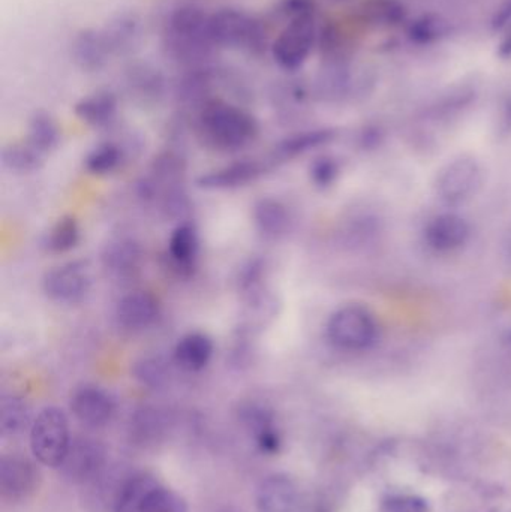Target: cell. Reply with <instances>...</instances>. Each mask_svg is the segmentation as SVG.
<instances>
[{"instance_id": "cell-1", "label": "cell", "mask_w": 511, "mask_h": 512, "mask_svg": "<svg viewBox=\"0 0 511 512\" xmlns=\"http://www.w3.org/2000/svg\"><path fill=\"white\" fill-rule=\"evenodd\" d=\"M210 14L198 5H180L162 30V51L183 68L210 65L219 48L210 35Z\"/></svg>"}, {"instance_id": "cell-2", "label": "cell", "mask_w": 511, "mask_h": 512, "mask_svg": "<svg viewBox=\"0 0 511 512\" xmlns=\"http://www.w3.org/2000/svg\"><path fill=\"white\" fill-rule=\"evenodd\" d=\"M194 125L201 144L222 153L239 152L260 135V123L249 111L221 98L195 111Z\"/></svg>"}, {"instance_id": "cell-3", "label": "cell", "mask_w": 511, "mask_h": 512, "mask_svg": "<svg viewBox=\"0 0 511 512\" xmlns=\"http://www.w3.org/2000/svg\"><path fill=\"white\" fill-rule=\"evenodd\" d=\"M210 35L219 50L260 56L269 45L263 21L239 8H221L210 14Z\"/></svg>"}, {"instance_id": "cell-4", "label": "cell", "mask_w": 511, "mask_h": 512, "mask_svg": "<svg viewBox=\"0 0 511 512\" xmlns=\"http://www.w3.org/2000/svg\"><path fill=\"white\" fill-rule=\"evenodd\" d=\"M327 339L345 352H362L378 339L374 313L360 304H347L332 313L326 327Z\"/></svg>"}, {"instance_id": "cell-5", "label": "cell", "mask_w": 511, "mask_h": 512, "mask_svg": "<svg viewBox=\"0 0 511 512\" xmlns=\"http://www.w3.org/2000/svg\"><path fill=\"white\" fill-rule=\"evenodd\" d=\"M69 424L62 409H42L30 427V450L41 465L59 468L68 453Z\"/></svg>"}, {"instance_id": "cell-6", "label": "cell", "mask_w": 511, "mask_h": 512, "mask_svg": "<svg viewBox=\"0 0 511 512\" xmlns=\"http://www.w3.org/2000/svg\"><path fill=\"white\" fill-rule=\"evenodd\" d=\"M483 185V168L473 156H458L447 162L435 179V194L441 203L456 207L473 200Z\"/></svg>"}, {"instance_id": "cell-7", "label": "cell", "mask_w": 511, "mask_h": 512, "mask_svg": "<svg viewBox=\"0 0 511 512\" xmlns=\"http://www.w3.org/2000/svg\"><path fill=\"white\" fill-rule=\"evenodd\" d=\"M317 39L318 27L315 18L288 21L270 44V53L279 68L294 72L308 62L312 51L317 47Z\"/></svg>"}, {"instance_id": "cell-8", "label": "cell", "mask_w": 511, "mask_h": 512, "mask_svg": "<svg viewBox=\"0 0 511 512\" xmlns=\"http://www.w3.org/2000/svg\"><path fill=\"white\" fill-rule=\"evenodd\" d=\"M92 277L86 261H69L44 274L42 289L50 300L77 304L89 294Z\"/></svg>"}, {"instance_id": "cell-9", "label": "cell", "mask_w": 511, "mask_h": 512, "mask_svg": "<svg viewBox=\"0 0 511 512\" xmlns=\"http://www.w3.org/2000/svg\"><path fill=\"white\" fill-rule=\"evenodd\" d=\"M107 451L104 445L92 438H75L59 466L63 478L69 483L89 484L105 471Z\"/></svg>"}, {"instance_id": "cell-10", "label": "cell", "mask_w": 511, "mask_h": 512, "mask_svg": "<svg viewBox=\"0 0 511 512\" xmlns=\"http://www.w3.org/2000/svg\"><path fill=\"white\" fill-rule=\"evenodd\" d=\"M471 239V225L458 213H440L429 219L423 230L425 245L435 254H455Z\"/></svg>"}, {"instance_id": "cell-11", "label": "cell", "mask_w": 511, "mask_h": 512, "mask_svg": "<svg viewBox=\"0 0 511 512\" xmlns=\"http://www.w3.org/2000/svg\"><path fill=\"white\" fill-rule=\"evenodd\" d=\"M240 423L264 456H276L282 448V435L276 426L275 414L263 403L249 402L240 406Z\"/></svg>"}, {"instance_id": "cell-12", "label": "cell", "mask_w": 511, "mask_h": 512, "mask_svg": "<svg viewBox=\"0 0 511 512\" xmlns=\"http://www.w3.org/2000/svg\"><path fill=\"white\" fill-rule=\"evenodd\" d=\"M200 255V236L192 222H180L168 240L167 268L179 279H189L197 271Z\"/></svg>"}, {"instance_id": "cell-13", "label": "cell", "mask_w": 511, "mask_h": 512, "mask_svg": "<svg viewBox=\"0 0 511 512\" xmlns=\"http://www.w3.org/2000/svg\"><path fill=\"white\" fill-rule=\"evenodd\" d=\"M71 411L83 426L101 429L113 418L116 405L113 397L96 385H81L71 397Z\"/></svg>"}, {"instance_id": "cell-14", "label": "cell", "mask_w": 511, "mask_h": 512, "mask_svg": "<svg viewBox=\"0 0 511 512\" xmlns=\"http://www.w3.org/2000/svg\"><path fill=\"white\" fill-rule=\"evenodd\" d=\"M39 472L26 457L11 454L0 462V493L9 502L29 498L38 487Z\"/></svg>"}, {"instance_id": "cell-15", "label": "cell", "mask_w": 511, "mask_h": 512, "mask_svg": "<svg viewBox=\"0 0 511 512\" xmlns=\"http://www.w3.org/2000/svg\"><path fill=\"white\" fill-rule=\"evenodd\" d=\"M125 86L132 101L141 107H152L164 98L167 80L158 66L132 62L125 71Z\"/></svg>"}, {"instance_id": "cell-16", "label": "cell", "mask_w": 511, "mask_h": 512, "mask_svg": "<svg viewBox=\"0 0 511 512\" xmlns=\"http://www.w3.org/2000/svg\"><path fill=\"white\" fill-rule=\"evenodd\" d=\"M105 41L113 57H128L140 50L144 39V24L134 11L113 15L102 27Z\"/></svg>"}, {"instance_id": "cell-17", "label": "cell", "mask_w": 511, "mask_h": 512, "mask_svg": "<svg viewBox=\"0 0 511 512\" xmlns=\"http://www.w3.org/2000/svg\"><path fill=\"white\" fill-rule=\"evenodd\" d=\"M269 162L243 159L198 177V188L207 191H230L254 183L269 170Z\"/></svg>"}, {"instance_id": "cell-18", "label": "cell", "mask_w": 511, "mask_h": 512, "mask_svg": "<svg viewBox=\"0 0 511 512\" xmlns=\"http://www.w3.org/2000/svg\"><path fill=\"white\" fill-rule=\"evenodd\" d=\"M161 304L155 295L147 291H135L125 295L116 307L117 324L123 330L140 333L158 321Z\"/></svg>"}, {"instance_id": "cell-19", "label": "cell", "mask_w": 511, "mask_h": 512, "mask_svg": "<svg viewBox=\"0 0 511 512\" xmlns=\"http://www.w3.org/2000/svg\"><path fill=\"white\" fill-rule=\"evenodd\" d=\"M102 267L114 280L125 282L134 279L143 262V249L128 237H119L105 245L101 255Z\"/></svg>"}, {"instance_id": "cell-20", "label": "cell", "mask_w": 511, "mask_h": 512, "mask_svg": "<svg viewBox=\"0 0 511 512\" xmlns=\"http://www.w3.org/2000/svg\"><path fill=\"white\" fill-rule=\"evenodd\" d=\"M258 512H294L299 507L296 483L284 474L269 475L257 487Z\"/></svg>"}, {"instance_id": "cell-21", "label": "cell", "mask_w": 511, "mask_h": 512, "mask_svg": "<svg viewBox=\"0 0 511 512\" xmlns=\"http://www.w3.org/2000/svg\"><path fill=\"white\" fill-rule=\"evenodd\" d=\"M72 60L84 72H98L110 62L111 54L102 29L80 30L71 47Z\"/></svg>"}, {"instance_id": "cell-22", "label": "cell", "mask_w": 511, "mask_h": 512, "mask_svg": "<svg viewBox=\"0 0 511 512\" xmlns=\"http://www.w3.org/2000/svg\"><path fill=\"white\" fill-rule=\"evenodd\" d=\"M119 111V99L110 90H98L75 104L74 113L90 128L102 129L113 125Z\"/></svg>"}, {"instance_id": "cell-23", "label": "cell", "mask_w": 511, "mask_h": 512, "mask_svg": "<svg viewBox=\"0 0 511 512\" xmlns=\"http://www.w3.org/2000/svg\"><path fill=\"white\" fill-rule=\"evenodd\" d=\"M161 486L153 475L134 474L123 478L114 495L113 512H143L152 493Z\"/></svg>"}, {"instance_id": "cell-24", "label": "cell", "mask_w": 511, "mask_h": 512, "mask_svg": "<svg viewBox=\"0 0 511 512\" xmlns=\"http://www.w3.org/2000/svg\"><path fill=\"white\" fill-rule=\"evenodd\" d=\"M215 345L209 334L192 331L185 334L174 348L173 360L186 372H200L212 361Z\"/></svg>"}, {"instance_id": "cell-25", "label": "cell", "mask_w": 511, "mask_h": 512, "mask_svg": "<svg viewBox=\"0 0 511 512\" xmlns=\"http://www.w3.org/2000/svg\"><path fill=\"white\" fill-rule=\"evenodd\" d=\"M168 430V415L155 406H143L132 415L129 435L134 444L152 447L164 439Z\"/></svg>"}, {"instance_id": "cell-26", "label": "cell", "mask_w": 511, "mask_h": 512, "mask_svg": "<svg viewBox=\"0 0 511 512\" xmlns=\"http://www.w3.org/2000/svg\"><path fill=\"white\" fill-rule=\"evenodd\" d=\"M254 224L267 240H279L290 230L291 218L287 207L275 198H263L254 206Z\"/></svg>"}, {"instance_id": "cell-27", "label": "cell", "mask_w": 511, "mask_h": 512, "mask_svg": "<svg viewBox=\"0 0 511 512\" xmlns=\"http://www.w3.org/2000/svg\"><path fill=\"white\" fill-rule=\"evenodd\" d=\"M335 129L321 128L311 129V131L297 132V134L290 135V137L282 140L278 146L275 147V155L273 161L284 162L288 159L297 158V156L305 155L311 150L318 149V147L326 146L330 141L335 140Z\"/></svg>"}, {"instance_id": "cell-28", "label": "cell", "mask_w": 511, "mask_h": 512, "mask_svg": "<svg viewBox=\"0 0 511 512\" xmlns=\"http://www.w3.org/2000/svg\"><path fill=\"white\" fill-rule=\"evenodd\" d=\"M350 86V69L344 60H326L315 80V92L324 101H339L347 95Z\"/></svg>"}, {"instance_id": "cell-29", "label": "cell", "mask_w": 511, "mask_h": 512, "mask_svg": "<svg viewBox=\"0 0 511 512\" xmlns=\"http://www.w3.org/2000/svg\"><path fill=\"white\" fill-rule=\"evenodd\" d=\"M128 149L129 144L114 140L104 141L87 155L86 161H84L86 170L95 176H107V174L114 173L125 162Z\"/></svg>"}, {"instance_id": "cell-30", "label": "cell", "mask_w": 511, "mask_h": 512, "mask_svg": "<svg viewBox=\"0 0 511 512\" xmlns=\"http://www.w3.org/2000/svg\"><path fill=\"white\" fill-rule=\"evenodd\" d=\"M60 128L51 114L45 111H38L33 114L27 131V141L33 149L38 150L42 155L53 152L60 143Z\"/></svg>"}, {"instance_id": "cell-31", "label": "cell", "mask_w": 511, "mask_h": 512, "mask_svg": "<svg viewBox=\"0 0 511 512\" xmlns=\"http://www.w3.org/2000/svg\"><path fill=\"white\" fill-rule=\"evenodd\" d=\"M135 381L149 390H162L170 384L171 369L167 361L159 355H144L132 367Z\"/></svg>"}, {"instance_id": "cell-32", "label": "cell", "mask_w": 511, "mask_h": 512, "mask_svg": "<svg viewBox=\"0 0 511 512\" xmlns=\"http://www.w3.org/2000/svg\"><path fill=\"white\" fill-rule=\"evenodd\" d=\"M30 423V408L18 396H5L0 402V432L5 438L21 435Z\"/></svg>"}, {"instance_id": "cell-33", "label": "cell", "mask_w": 511, "mask_h": 512, "mask_svg": "<svg viewBox=\"0 0 511 512\" xmlns=\"http://www.w3.org/2000/svg\"><path fill=\"white\" fill-rule=\"evenodd\" d=\"M0 158L6 170L17 174L36 173L44 164V155L29 143H14L3 147Z\"/></svg>"}, {"instance_id": "cell-34", "label": "cell", "mask_w": 511, "mask_h": 512, "mask_svg": "<svg viewBox=\"0 0 511 512\" xmlns=\"http://www.w3.org/2000/svg\"><path fill=\"white\" fill-rule=\"evenodd\" d=\"M81 239L80 224L74 216H63L51 228L45 239V249L51 254H66L77 248Z\"/></svg>"}, {"instance_id": "cell-35", "label": "cell", "mask_w": 511, "mask_h": 512, "mask_svg": "<svg viewBox=\"0 0 511 512\" xmlns=\"http://www.w3.org/2000/svg\"><path fill=\"white\" fill-rule=\"evenodd\" d=\"M363 17L377 27H392L405 20L404 5L398 0H368L363 5Z\"/></svg>"}, {"instance_id": "cell-36", "label": "cell", "mask_w": 511, "mask_h": 512, "mask_svg": "<svg viewBox=\"0 0 511 512\" xmlns=\"http://www.w3.org/2000/svg\"><path fill=\"white\" fill-rule=\"evenodd\" d=\"M266 271V262L263 259H251L243 265L237 280L243 301L267 291Z\"/></svg>"}, {"instance_id": "cell-37", "label": "cell", "mask_w": 511, "mask_h": 512, "mask_svg": "<svg viewBox=\"0 0 511 512\" xmlns=\"http://www.w3.org/2000/svg\"><path fill=\"white\" fill-rule=\"evenodd\" d=\"M143 512H188L185 499L167 487L159 486L147 501Z\"/></svg>"}, {"instance_id": "cell-38", "label": "cell", "mask_w": 511, "mask_h": 512, "mask_svg": "<svg viewBox=\"0 0 511 512\" xmlns=\"http://www.w3.org/2000/svg\"><path fill=\"white\" fill-rule=\"evenodd\" d=\"M339 174H341V167L332 156H321L315 159L309 168L312 183L320 189L330 188L338 180Z\"/></svg>"}, {"instance_id": "cell-39", "label": "cell", "mask_w": 511, "mask_h": 512, "mask_svg": "<svg viewBox=\"0 0 511 512\" xmlns=\"http://www.w3.org/2000/svg\"><path fill=\"white\" fill-rule=\"evenodd\" d=\"M383 512H429V504L422 496L417 495H389L381 504Z\"/></svg>"}, {"instance_id": "cell-40", "label": "cell", "mask_w": 511, "mask_h": 512, "mask_svg": "<svg viewBox=\"0 0 511 512\" xmlns=\"http://www.w3.org/2000/svg\"><path fill=\"white\" fill-rule=\"evenodd\" d=\"M444 24L438 18L423 17L411 26L410 38L419 44H431L443 36Z\"/></svg>"}, {"instance_id": "cell-41", "label": "cell", "mask_w": 511, "mask_h": 512, "mask_svg": "<svg viewBox=\"0 0 511 512\" xmlns=\"http://www.w3.org/2000/svg\"><path fill=\"white\" fill-rule=\"evenodd\" d=\"M279 15L288 21L299 20V18H315L317 6L314 0H282L279 3Z\"/></svg>"}, {"instance_id": "cell-42", "label": "cell", "mask_w": 511, "mask_h": 512, "mask_svg": "<svg viewBox=\"0 0 511 512\" xmlns=\"http://www.w3.org/2000/svg\"><path fill=\"white\" fill-rule=\"evenodd\" d=\"M504 252H506L507 259L511 264V225L507 230L506 237H504Z\"/></svg>"}, {"instance_id": "cell-43", "label": "cell", "mask_w": 511, "mask_h": 512, "mask_svg": "<svg viewBox=\"0 0 511 512\" xmlns=\"http://www.w3.org/2000/svg\"><path fill=\"white\" fill-rule=\"evenodd\" d=\"M494 512H511L509 510H497V511H494Z\"/></svg>"}, {"instance_id": "cell-44", "label": "cell", "mask_w": 511, "mask_h": 512, "mask_svg": "<svg viewBox=\"0 0 511 512\" xmlns=\"http://www.w3.org/2000/svg\"><path fill=\"white\" fill-rule=\"evenodd\" d=\"M333 2H344V0H333Z\"/></svg>"}]
</instances>
